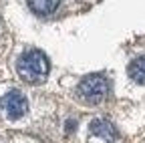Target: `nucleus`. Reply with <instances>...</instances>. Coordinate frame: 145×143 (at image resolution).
<instances>
[{"instance_id": "f257e3e1", "label": "nucleus", "mask_w": 145, "mask_h": 143, "mask_svg": "<svg viewBox=\"0 0 145 143\" xmlns=\"http://www.w3.org/2000/svg\"><path fill=\"white\" fill-rule=\"evenodd\" d=\"M16 71L22 81L26 83H42L50 71V63L46 55L39 48H28L24 50L16 63Z\"/></svg>"}, {"instance_id": "f03ea898", "label": "nucleus", "mask_w": 145, "mask_h": 143, "mask_svg": "<svg viewBox=\"0 0 145 143\" xmlns=\"http://www.w3.org/2000/svg\"><path fill=\"white\" fill-rule=\"evenodd\" d=\"M107 93H109V81L103 75H99V73L87 75L77 85V97L83 103H87V105H99V103H103L105 97H107Z\"/></svg>"}, {"instance_id": "7ed1b4c3", "label": "nucleus", "mask_w": 145, "mask_h": 143, "mask_svg": "<svg viewBox=\"0 0 145 143\" xmlns=\"http://www.w3.org/2000/svg\"><path fill=\"white\" fill-rule=\"evenodd\" d=\"M0 109L4 111V115L8 119L16 121L28 111V101H26L24 93H20V91H8L0 99Z\"/></svg>"}, {"instance_id": "20e7f679", "label": "nucleus", "mask_w": 145, "mask_h": 143, "mask_svg": "<svg viewBox=\"0 0 145 143\" xmlns=\"http://www.w3.org/2000/svg\"><path fill=\"white\" fill-rule=\"evenodd\" d=\"M91 133L97 135V137H101L107 143H113V141L119 139L117 127H115L111 121H107V119H93V121H91Z\"/></svg>"}, {"instance_id": "39448f33", "label": "nucleus", "mask_w": 145, "mask_h": 143, "mask_svg": "<svg viewBox=\"0 0 145 143\" xmlns=\"http://www.w3.org/2000/svg\"><path fill=\"white\" fill-rule=\"evenodd\" d=\"M26 4H28V8L34 14L48 16V14H52L54 10L61 6V0H26Z\"/></svg>"}, {"instance_id": "423d86ee", "label": "nucleus", "mask_w": 145, "mask_h": 143, "mask_svg": "<svg viewBox=\"0 0 145 143\" xmlns=\"http://www.w3.org/2000/svg\"><path fill=\"white\" fill-rule=\"evenodd\" d=\"M129 77L137 85H145V57H137L129 65Z\"/></svg>"}]
</instances>
